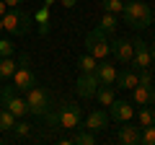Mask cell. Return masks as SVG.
<instances>
[{"instance_id":"83f0119b","label":"cell","mask_w":155,"mask_h":145,"mask_svg":"<svg viewBox=\"0 0 155 145\" xmlns=\"http://www.w3.org/2000/svg\"><path fill=\"white\" fill-rule=\"evenodd\" d=\"M36 23H49V8L47 5H41L36 11Z\"/></svg>"},{"instance_id":"8992f818","label":"cell","mask_w":155,"mask_h":145,"mask_svg":"<svg viewBox=\"0 0 155 145\" xmlns=\"http://www.w3.org/2000/svg\"><path fill=\"white\" fill-rule=\"evenodd\" d=\"M26 106H28V114L44 117V114L49 112V93H47V88L31 86V88L26 91Z\"/></svg>"},{"instance_id":"836d02e7","label":"cell","mask_w":155,"mask_h":145,"mask_svg":"<svg viewBox=\"0 0 155 145\" xmlns=\"http://www.w3.org/2000/svg\"><path fill=\"white\" fill-rule=\"evenodd\" d=\"M52 3H54V0H44V5H47V8H49V5H52Z\"/></svg>"},{"instance_id":"8fae6325","label":"cell","mask_w":155,"mask_h":145,"mask_svg":"<svg viewBox=\"0 0 155 145\" xmlns=\"http://www.w3.org/2000/svg\"><path fill=\"white\" fill-rule=\"evenodd\" d=\"M111 52L116 55V60L124 62V65H132V55H134V47L129 39H114L111 42Z\"/></svg>"},{"instance_id":"d6986e66","label":"cell","mask_w":155,"mask_h":145,"mask_svg":"<svg viewBox=\"0 0 155 145\" xmlns=\"http://www.w3.org/2000/svg\"><path fill=\"white\" fill-rule=\"evenodd\" d=\"M16 62H13V57H0V80L3 78H13V72H16Z\"/></svg>"},{"instance_id":"d590c367","label":"cell","mask_w":155,"mask_h":145,"mask_svg":"<svg viewBox=\"0 0 155 145\" xmlns=\"http://www.w3.org/2000/svg\"><path fill=\"white\" fill-rule=\"evenodd\" d=\"M0 88H3V86H0Z\"/></svg>"},{"instance_id":"6da1fadb","label":"cell","mask_w":155,"mask_h":145,"mask_svg":"<svg viewBox=\"0 0 155 145\" xmlns=\"http://www.w3.org/2000/svg\"><path fill=\"white\" fill-rule=\"evenodd\" d=\"M122 16L127 21V26H132L134 31H142V29H147L153 23V11L142 0H127L122 8Z\"/></svg>"},{"instance_id":"9a60e30c","label":"cell","mask_w":155,"mask_h":145,"mask_svg":"<svg viewBox=\"0 0 155 145\" xmlns=\"http://www.w3.org/2000/svg\"><path fill=\"white\" fill-rule=\"evenodd\" d=\"M116 65H109V62H104V60H98V67H96V78H98V83L101 86H114V80H116Z\"/></svg>"},{"instance_id":"52a82bcc","label":"cell","mask_w":155,"mask_h":145,"mask_svg":"<svg viewBox=\"0 0 155 145\" xmlns=\"http://www.w3.org/2000/svg\"><path fill=\"white\" fill-rule=\"evenodd\" d=\"M98 78H96V72H80V78L75 83V91L80 99H96V91H98Z\"/></svg>"},{"instance_id":"4dcf8cb0","label":"cell","mask_w":155,"mask_h":145,"mask_svg":"<svg viewBox=\"0 0 155 145\" xmlns=\"http://www.w3.org/2000/svg\"><path fill=\"white\" fill-rule=\"evenodd\" d=\"M39 31H41V34H49V23H39Z\"/></svg>"},{"instance_id":"d6a6232c","label":"cell","mask_w":155,"mask_h":145,"mask_svg":"<svg viewBox=\"0 0 155 145\" xmlns=\"http://www.w3.org/2000/svg\"><path fill=\"white\" fill-rule=\"evenodd\" d=\"M5 8H8V5H5V3H3V0H0V18L5 16Z\"/></svg>"},{"instance_id":"ac0fdd59","label":"cell","mask_w":155,"mask_h":145,"mask_svg":"<svg viewBox=\"0 0 155 145\" xmlns=\"http://www.w3.org/2000/svg\"><path fill=\"white\" fill-rule=\"evenodd\" d=\"M96 99L101 101V106H109L111 101L116 99V96H114V86H98V91H96Z\"/></svg>"},{"instance_id":"ffe728a7","label":"cell","mask_w":155,"mask_h":145,"mask_svg":"<svg viewBox=\"0 0 155 145\" xmlns=\"http://www.w3.org/2000/svg\"><path fill=\"white\" fill-rule=\"evenodd\" d=\"M13 124H16V114H11L5 106H3V109H0V132H11Z\"/></svg>"},{"instance_id":"30bf717a","label":"cell","mask_w":155,"mask_h":145,"mask_svg":"<svg viewBox=\"0 0 155 145\" xmlns=\"http://www.w3.org/2000/svg\"><path fill=\"white\" fill-rule=\"evenodd\" d=\"M134 47V55H132V67H137V70H142V67H150V62H153V57H150V47L145 39H134L132 42Z\"/></svg>"},{"instance_id":"7a4b0ae2","label":"cell","mask_w":155,"mask_h":145,"mask_svg":"<svg viewBox=\"0 0 155 145\" xmlns=\"http://www.w3.org/2000/svg\"><path fill=\"white\" fill-rule=\"evenodd\" d=\"M28 29H31V18H28V13L23 8L5 11V16H3V31L13 34V36H23V34H28Z\"/></svg>"},{"instance_id":"5b68a950","label":"cell","mask_w":155,"mask_h":145,"mask_svg":"<svg viewBox=\"0 0 155 145\" xmlns=\"http://www.w3.org/2000/svg\"><path fill=\"white\" fill-rule=\"evenodd\" d=\"M85 49H88V55H93L96 60H106L109 52H111V44H109L106 31H101V29L88 31V36H85Z\"/></svg>"},{"instance_id":"5bb4252c","label":"cell","mask_w":155,"mask_h":145,"mask_svg":"<svg viewBox=\"0 0 155 145\" xmlns=\"http://www.w3.org/2000/svg\"><path fill=\"white\" fill-rule=\"evenodd\" d=\"M132 101L137 106L155 104V86H134L132 88Z\"/></svg>"},{"instance_id":"f1b7e54d","label":"cell","mask_w":155,"mask_h":145,"mask_svg":"<svg viewBox=\"0 0 155 145\" xmlns=\"http://www.w3.org/2000/svg\"><path fill=\"white\" fill-rule=\"evenodd\" d=\"M3 3H5L8 8H21L23 3H26V0H3Z\"/></svg>"},{"instance_id":"7c38bea8","label":"cell","mask_w":155,"mask_h":145,"mask_svg":"<svg viewBox=\"0 0 155 145\" xmlns=\"http://www.w3.org/2000/svg\"><path fill=\"white\" fill-rule=\"evenodd\" d=\"M106 127H109V114L104 109H96V112H91L85 117V130H91V132H101Z\"/></svg>"},{"instance_id":"ba28073f","label":"cell","mask_w":155,"mask_h":145,"mask_svg":"<svg viewBox=\"0 0 155 145\" xmlns=\"http://www.w3.org/2000/svg\"><path fill=\"white\" fill-rule=\"evenodd\" d=\"M134 117V109L129 106V101H122V99H114L109 104V119H114L116 124H124V122H132Z\"/></svg>"},{"instance_id":"4316f807","label":"cell","mask_w":155,"mask_h":145,"mask_svg":"<svg viewBox=\"0 0 155 145\" xmlns=\"http://www.w3.org/2000/svg\"><path fill=\"white\" fill-rule=\"evenodd\" d=\"M16 52V44L11 39H0V57H13Z\"/></svg>"},{"instance_id":"e0dca14e","label":"cell","mask_w":155,"mask_h":145,"mask_svg":"<svg viewBox=\"0 0 155 145\" xmlns=\"http://www.w3.org/2000/svg\"><path fill=\"white\" fill-rule=\"evenodd\" d=\"M137 119H140V127H147V124H155V109H153V104L142 106V109L137 112Z\"/></svg>"},{"instance_id":"1f68e13d","label":"cell","mask_w":155,"mask_h":145,"mask_svg":"<svg viewBox=\"0 0 155 145\" xmlns=\"http://www.w3.org/2000/svg\"><path fill=\"white\" fill-rule=\"evenodd\" d=\"M75 3H78V0H62V5H65V8H72Z\"/></svg>"},{"instance_id":"277c9868","label":"cell","mask_w":155,"mask_h":145,"mask_svg":"<svg viewBox=\"0 0 155 145\" xmlns=\"http://www.w3.org/2000/svg\"><path fill=\"white\" fill-rule=\"evenodd\" d=\"M0 104L5 106L11 114H16V119H21V117H26V114H28L26 99H21V96H18V91L13 88V83L5 86V88H0Z\"/></svg>"},{"instance_id":"9c48e42d","label":"cell","mask_w":155,"mask_h":145,"mask_svg":"<svg viewBox=\"0 0 155 145\" xmlns=\"http://www.w3.org/2000/svg\"><path fill=\"white\" fill-rule=\"evenodd\" d=\"M11 80H13V88H16L18 93H21V91L26 93L31 86H36V75H34V70H31L28 65H18Z\"/></svg>"},{"instance_id":"4fadbf2b","label":"cell","mask_w":155,"mask_h":145,"mask_svg":"<svg viewBox=\"0 0 155 145\" xmlns=\"http://www.w3.org/2000/svg\"><path fill=\"white\" fill-rule=\"evenodd\" d=\"M134 86H137V67H127V70L116 72L114 88H122V91H132Z\"/></svg>"},{"instance_id":"2e32d148","label":"cell","mask_w":155,"mask_h":145,"mask_svg":"<svg viewBox=\"0 0 155 145\" xmlns=\"http://www.w3.org/2000/svg\"><path fill=\"white\" fill-rule=\"evenodd\" d=\"M116 140L124 145H140V127H132L129 122H124V127H119Z\"/></svg>"},{"instance_id":"e575fe53","label":"cell","mask_w":155,"mask_h":145,"mask_svg":"<svg viewBox=\"0 0 155 145\" xmlns=\"http://www.w3.org/2000/svg\"><path fill=\"white\" fill-rule=\"evenodd\" d=\"M0 31H3V18H0Z\"/></svg>"},{"instance_id":"3957f363","label":"cell","mask_w":155,"mask_h":145,"mask_svg":"<svg viewBox=\"0 0 155 145\" xmlns=\"http://www.w3.org/2000/svg\"><path fill=\"white\" fill-rule=\"evenodd\" d=\"M54 112H57V124H60L62 130H78L80 122H83V109L78 104H72V101L60 104Z\"/></svg>"},{"instance_id":"f546056e","label":"cell","mask_w":155,"mask_h":145,"mask_svg":"<svg viewBox=\"0 0 155 145\" xmlns=\"http://www.w3.org/2000/svg\"><path fill=\"white\" fill-rule=\"evenodd\" d=\"M147 47H150V57H153V62H155V42H147Z\"/></svg>"},{"instance_id":"484cf974","label":"cell","mask_w":155,"mask_h":145,"mask_svg":"<svg viewBox=\"0 0 155 145\" xmlns=\"http://www.w3.org/2000/svg\"><path fill=\"white\" fill-rule=\"evenodd\" d=\"M101 5H104V11H106V13H122L124 0H104Z\"/></svg>"},{"instance_id":"d4e9b609","label":"cell","mask_w":155,"mask_h":145,"mask_svg":"<svg viewBox=\"0 0 155 145\" xmlns=\"http://www.w3.org/2000/svg\"><path fill=\"white\" fill-rule=\"evenodd\" d=\"M13 135H16V137H28V132H31V124L26 122V119H16V124H13V130H11Z\"/></svg>"},{"instance_id":"44dd1931","label":"cell","mask_w":155,"mask_h":145,"mask_svg":"<svg viewBox=\"0 0 155 145\" xmlns=\"http://www.w3.org/2000/svg\"><path fill=\"white\" fill-rule=\"evenodd\" d=\"M116 13H104V18H101V23H98V29L101 31H106V34H114L116 31Z\"/></svg>"},{"instance_id":"603a6c76","label":"cell","mask_w":155,"mask_h":145,"mask_svg":"<svg viewBox=\"0 0 155 145\" xmlns=\"http://www.w3.org/2000/svg\"><path fill=\"white\" fill-rule=\"evenodd\" d=\"M140 145H155V124L140 127Z\"/></svg>"},{"instance_id":"7402d4cb","label":"cell","mask_w":155,"mask_h":145,"mask_svg":"<svg viewBox=\"0 0 155 145\" xmlns=\"http://www.w3.org/2000/svg\"><path fill=\"white\" fill-rule=\"evenodd\" d=\"M78 67H80V72H96V67H98V60H96L93 55H83L80 60H78Z\"/></svg>"},{"instance_id":"cb8c5ba5","label":"cell","mask_w":155,"mask_h":145,"mask_svg":"<svg viewBox=\"0 0 155 145\" xmlns=\"http://www.w3.org/2000/svg\"><path fill=\"white\" fill-rule=\"evenodd\" d=\"M72 143L75 145H96V135L91 132V130H80V132L72 137Z\"/></svg>"}]
</instances>
